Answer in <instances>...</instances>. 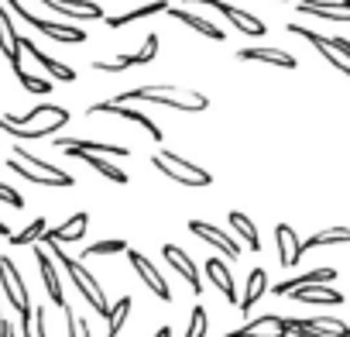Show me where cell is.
I'll list each match as a JSON object with an SVG mask.
<instances>
[{
	"label": "cell",
	"instance_id": "ba28073f",
	"mask_svg": "<svg viewBox=\"0 0 350 337\" xmlns=\"http://www.w3.org/2000/svg\"><path fill=\"white\" fill-rule=\"evenodd\" d=\"M38 4H45L62 21H100L103 18V8L96 0H38Z\"/></svg>",
	"mask_w": 350,
	"mask_h": 337
},
{
	"label": "cell",
	"instance_id": "836d02e7",
	"mask_svg": "<svg viewBox=\"0 0 350 337\" xmlns=\"http://www.w3.org/2000/svg\"><path fill=\"white\" fill-rule=\"evenodd\" d=\"M127 248H131V245H127V241H117V238H113V241H96V245H86V248H83V258H100V255H124Z\"/></svg>",
	"mask_w": 350,
	"mask_h": 337
},
{
	"label": "cell",
	"instance_id": "d6986e66",
	"mask_svg": "<svg viewBox=\"0 0 350 337\" xmlns=\"http://www.w3.org/2000/svg\"><path fill=\"white\" fill-rule=\"evenodd\" d=\"M161 255H165V262L179 272L189 286H193V292L200 296V289H203V282H200V272H196V262L183 251V248H175V245H161Z\"/></svg>",
	"mask_w": 350,
	"mask_h": 337
},
{
	"label": "cell",
	"instance_id": "277c9868",
	"mask_svg": "<svg viewBox=\"0 0 350 337\" xmlns=\"http://www.w3.org/2000/svg\"><path fill=\"white\" fill-rule=\"evenodd\" d=\"M151 165L158 168L165 179L179 183V186H210V183H213V176L206 173V168H200L196 162H186L183 155H175V151H168V148H158V151L151 155Z\"/></svg>",
	"mask_w": 350,
	"mask_h": 337
},
{
	"label": "cell",
	"instance_id": "5b68a950",
	"mask_svg": "<svg viewBox=\"0 0 350 337\" xmlns=\"http://www.w3.org/2000/svg\"><path fill=\"white\" fill-rule=\"evenodd\" d=\"M52 251H55V262L62 265V272L72 279V286L83 292V299L100 313V316H107L110 313V303H107V296H103V289H100V282L93 279V272L83 265V262H76V258H69L66 251H62V245H52Z\"/></svg>",
	"mask_w": 350,
	"mask_h": 337
},
{
	"label": "cell",
	"instance_id": "7a4b0ae2",
	"mask_svg": "<svg viewBox=\"0 0 350 337\" xmlns=\"http://www.w3.org/2000/svg\"><path fill=\"white\" fill-rule=\"evenodd\" d=\"M66 121H69V110H66V107H59V103H42V107H31L25 117L0 114V131L14 134L18 141H35V138L55 134Z\"/></svg>",
	"mask_w": 350,
	"mask_h": 337
},
{
	"label": "cell",
	"instance_id": "bcb514c9",
	"mask_svg": "<svg viewBox=\"0 0 350 337\" xmlns=\"http://www.w3.org/2000/svg\"><path fill=\"white\" fill-rule=\"evenodd\" d=\"M0 42H4V35H0Z\"/></svg>",
	"mask_w": 350,
	"mask_h": 337
},
{
	"label": "cell",
	"instance_id": "7402d4cb",
	"mask_svg": "<svg viewBox=\"0 0 350 337\" xmlns=\"http://www.w3.org/2000/svg\"><path fill=\"white\" fill-rule=\"evenodd\" d=\"M21 52H28V55H31L35 62H42V69H45L49 76H55L59 83H72V79H76V73H72L69 66H62L59 59H52L49 52H42V49H38L35 42H28V38H21Z\"/></svg>",
	"mask_w": 350,
	"mask_h": 337
},
{
	"label": "cell",
	"instance_id": "484cf974",
	"mask_svg": "<svg viewBox=\"0 0 350 337\" xmlns=\"http://www.w3.org/2000/svg\"><path fill=\"white\" fill-rule=\"evenodd\" d=\"M333 279H336V269H312V272H302V275H292V279L278 282V286H275V296H288V292H292V289H299V286L333 282Z\"/></svg>",
	"mask_w": 350,
	"mask_h": 337
},
{
	"label": "cell",
	"instance_id": "44dd1931",
	"mask_svg": "<svg viewBox=\"0 0 350 337\" xmlns=\"http://www.w3.org/2000/svg\"><path fill=\"white\" fill-rule=\"evenodd\" d=\"M288 323V334L295 330H312V334H326V337H350V327L343 320H333V316H312V320H285Z\"/></svg>",
	"mask_w": 350,
	"mask_h": 337
},
{
	"label": "cell",
	"instance_id": "8d00e7d4",
	"mask_svg": "<svg viewBox=\"0 0 350 337\" xmlns=\"http://www.w3.org/2000/svg\"><path fill=\"white\" fill-rule=\"evenodd\" d=\"M186 337H206V310L203 306H193V316H189V330Z\"/></svg>",
	"mask_w": 350,
	"mask_h": 337
},
{
	"label": "cell",
	"instance_id": "2e32d148",
	"mask_svg": "<svg viewBox=\"0 0 350 337\" xmlns=\"http://www.w3.org/2000/svg\"><path fill=\"white\" fill-rule=\"evenodd\" d=\"M189 231L200 238V241H206V245H217L227 258H241V245L227 234V231H220V227H213V224H206V221H189Z\"/></svg>",
	"mask_w": 350,
	"mask_h": 337
},
{
	"label": "cell",
	"instance_id": "5bb4252c",
	"mask_svg": "<svg viewBox=\"0 0 350 337\" xmlns=\"http://www.w3.org/2000/svg\"><path fill=\"white\" fill-rule=\"evenodd\" d=\"M299 14H312L323 21H336V25H350V4L343 0H295Z\"/></svg>",
	"mask_w": 350,
	"mask_h": 337
},
{
	"label": "cell",
	"instance_id": "4dcf8cb0",
	"mask_svg": "<svg viewBox=\"0 0 350 337\" xmlns=\"http://www.w3.org/2000/svg\"><path fill=\"white\" fill-rule=\"evenodd\" d=\"M323 245H350V227H326V231H316L309 241H302V251L323 248Z\"/></svg>",
	"mask_w": 350,
	"mask_h": 337
},
{
	"label": "cell",
	"instance_id": "ffe728a7",
	"mask_svg": "<svg viewBox=\"0 0 350 337\" xmlns=\"http://www.w3.org/2000/svg\"><path fill=\"white\" fill-rule=\"evenodd\" d=\"M35 258H38V272H42V282H45V292H49V299L59 306V310H66V292H62V279H59V272H55V262L35 245Z\"/></svg>",
	"mask_w": 350,
	"mask_h": 337
},
{
	"label": "cell",
	"instance_id": "ac0fdd59",
	"mask_svg": "<svg viewBox=\"0 0 350 337\" xmlns=\"http://www.w3.org/2000/svg\"><path fill=\"white\" fill-rule=\"evenodd\" d=\"M288 296H292L295 303H323V306H340V303H347V296H343V292H336L329 282L299 286V289H292Z\"/></svg>",
	"mask_w": 350,
	"mask_h": 337
},
{
	"label": "cell",
	"instance_id": "6da1fadb",
	"mask_svg": "<svg viewBox=\"0 0 350 337\" xmlns=\"http://www.w3.org/2000/svg\"><path fill=\"white\" fill-rule=\"evenodd\" d=\"M110 103H154V107H172V110H186V114H200L210 107V97L196 93V90H183L175 83H158V86H134L127 93L110 97Z\"/></svg>",
	"mask_w": 350,
	"mask_h": 337
},
{
	"label": "cell",
	"instance_id": "30bf717a",
	"mask_svg": "<svg viewBox=\"0 0 350 337\" xmlns=\"http://www.w3.org/2000/svg\"><path fill=\"white\" fill-rule=\"evenodd\" d=\"M86 114H90V117H96V114H117V117H124V121H131V124L144 127L151 141H161V138H165V134H161V127H158V124H154L148 114H141V110H134V107H120V103H110V100H103V103H93V107H86Z\"/></svg>",
	"mask_w": 350,
	"mask_h": 337
},
{
	"label": "cell",
	"instance_id": "e0dca14e",
	"mask_svg": "<svg viewBox=\"0 0 350 337\" xmlns=\"http://www.w3.org/2000/svg\"><path fill=\"white\" fill-rule=\"evenodd\" d=\"M224 337H288V323H285V316L268 313V316H258V320H251L247 327L230 330V334H224Z\"/></svg>",
	"mask_w": 350,
	"mask_h": 337
},
{
	"label": "cell",
	"instance_id": "b9f144b4",
	"mask_svg": "<svg viewBox=\"0 0 350 337\" xmlns=\"http://www.w3.org/2000/svg\"><path fill=\"white\" fill-rule=\"evenodd\" d=\"M154 337H172V327H168V323H165V327H158V334H154Z\"/></svg>",
	"mask_w": 350,
	"mask_h": 337
},
{
	"label": "cell",
	"instance_id": "f546056e",
	"mask_svg": "<svg viewBox=\"0 0 350 337\" xmlns=\"http://www.w3.org/2000/svg\"><path fill=\"white\" fill-rule=\"evenodd\" d=\"M227 221H230V227L247 241V251H261V238H258V227H254V221H251V217H244L241 210H230V214H227Z\"/></svg>",
	"mask_w": 350,
	"mask_h": 337
},
{
	"label": "cell",
	"instance_id": "e575fe53",
	"mask_svg": "<svg viewBox=\"0 0 350 337\" xmlns=\"http://www.w3.org/2000/svg\"><path fill=\"white\" fill-rule=\"evenodd\" d=\"M14 76H18V83H21L28 93H38V97H45V93L52 90V83H49V79H38V76L25 73V66H21V69H14Z\"/></svg>",
	"mask_w": 350,
	"mask_h": 337
},
{
	"label": "cell",
	"instance_id": "f1b7e54d",
	"mask_svg": "<svg viewBox=\"0 0 350 337\" xmlns=\"http://www.w3.org/2000/svg\"><path fill=\"white\" fill-rule=\"evenodd\" d=\"M76 158H83L90 168H96V173H100L103 179H110L113 186H124V183H127V173H124L117 162H107V155H86V151H83V155H76Z\"/></svg>",
	"mask_w": 350,
	"mask_h": 337
},
{
	"label": "cell",
	"instance_id": "8fae6325",
	"mask_svg": "<svg viewBox=\"0 0 350 337\" xmlns=\"http://www.w3.org/2000/svg\"><path fill=\"white\" fill-rule=\"evenodd\" d=\"M86 227H90V214L79 210V214H72L69 221H62L59 227H45L42 241H35V245H72V241H83Z\"/></svg>",
	"mask_w": 350,
	"mask_h": 337
},
{
	"label": "cell",
	"instance_id": "1f68e13d",
	"mask_svg": "<svg viewBox=\"0 0 350 337\" xmlns=\"http://www.w3.org/2000/svg\"><path fill=\"white\" fill-rule=\"evenodd\" d=\"M45 227H49V221H45V217H31V224H28L25 231H18V234H11V245H21V248H28V245H35V241H42V234H45Z\"/></svg>",
	"mask_w": 350,
	"mask_h": 337
},
{
	"label": "cell",
	"instance_id": "ee69618b",
	"mask_svg": "<svg viewBox=\"0 0 350 337\" xmlns=\"http://www.w3.org/2000/svg\"><path fill=\"white\" fill-rule=\"evenodd\" d=\"M0 238H11V227H8L4 221H0Z\"/></svg>",
	"mask_w": 350,
	"mask_h": 337
},
{
	"label": "cell",
	"instance_id": "f6af8a7d",
	"mask_svg": "<svg viewBox=\"0 0 350 337\" xmlns=\"http://www.w3.org/2000/svg\"><path fill=\"white\" fill-rule=\"evenodd\" d=\"M0 320H4V313H0Z\"/></svg>",
	"mask_w": 350,
	"mask_h": 337
},
{
	"label": "cell",
	"instance_id": "8992f818",
	"mask_svg": "<svg viewBox=\"0 0 350 337\" xmlns=\"http://www.w3.org/2000/svg\"><path fill=\"white\" fill-rule=\"evenodd\" d=\"M0 289H4L8 303H11L18 313L31 310V292H28V282H25V275L18 272L14 258H8V255H0Z\"/></svg>",
	"mask_w": 350,
	"mask_h": 337
},
{
	"label": "cell",
	"instance_id": "3957f363",
	"mask_svg": "<svg viewBox=\"0 0 350 337\" xmlns=\"http://www.w3.org/2000/svg\"><path fill=\"white\" fill-rule=\"evenodd\" d=\"M18 176H25L28 183H35V186H62V190H69L76 179L69 176V173H62V168H55L52 162H45V158H38V155H31L21 141L14 145V151H11V162H8Z\"/></svg>",
	"mask_w": 350,
	"mask_h": 337
},
{
	"label": "cell",
	"instance_id": "52a82bcc",
	"mask_svg": "<svg viewBox=\"0 0 350 337\" xmlns=\"http://www.w3.org/2000/svg\"><path fill=\"white\" fill-rule=\"evenodd\" d=\"M193 4H206V8H213L220 18H227L237 32H244V35H251V38H261V35L268 32V25H265L261 18H254V14H247V11L227 4V0H193Z\"/></svg>",
	"mask_w": 350,
	"mask_h": 337
},
{
	"label": "cell",
	"instance_id": "d4e9b609",
	"mask_svg": "<svg viewBox=\"0 0 350 337\" xmlns=\"http://www.w3.org/2000/svg\"><path fill=\"white\" fill-rule=\"evenodd\" d=\"M265 292H268V272H265V269H251V272H247L244 296H241V303H237V306H241V313H251V310H254V303H258Z\"/></svg>",
	"mask_w": 350,
	"mask_h": 337
},
{
	"label": "cell",
	"instance_id": "7c38bea8",
	"mask_svg": "<svg viewBox=\"0 0 350 337\" xmlns=\"http://www.w3.org/2000/svg\"><path fill=\"white\" fill-rule=\"evenodd\" d=\"M55 148L66 155H110V158H127L131 151L124 145H110V141H86V138H55Z\"/></svg>",
	"mask_w": 350,
	"mask_h": 337
},
{
	"label": "cell",
	"instance_id": "60d3db41",
	"mask_svg": "<svg viewBox=\"0 0 350 337\" xmlns=\"http://www.w3.org/2000/svg\"><path fill=\"white\" fill-rule=\"evenodd\" d=\"M0 337H14V327L8 320H0Z\"/></svg>",
	"mask_w": 350,
	"mask_h": 337
},
{
	"label": "cell",
	"instance_id": "ab89813d",
	"mask_svg": "<svg viewBox=\"0 0 350 337\" xmlns=\"http://www.w3.org/2000/svg\"><path fill=\"white\" fill-rule=\"evenodd\" d=\"M35 337H49V320H45V310L42 306L35 310Z\"/></svg>",
	"mask_w": 350,
	"mask_h": 337
},
{
	"label": "cell",
	"instance_id": "9c48e42d",
	"mask_svg": "<svg viewBox=\"0 0 350 337\" xmlns=\"http://www.w3.org/2000/svg\"><path fill=\"white\" fill-rule=\"evenodd\" d=\"M124 255H127L131 269H134V272L141 275V282H144V286H148V289H151V292H154L158 299H165V303H168V299H172V289H168L165 275H161V272H158V269L151 265V258H148V255H141V251H134V248H127Z\"/></svg>",
	"mask_w": 350,
	"mask_h": 337
},
{
	"label": "cell",
	"instance_id": "603a6c76",
	"mask_svg": "<svg viewBox=\"0 0 350 337\" xmlns=\"http://www.w3.org/2000/svg\"><path fill=\"white\" fill-rule=\"evenodd\" d=\"M168 14H172L175 21H183L186 28L200 32V35H203V38H210V42H224V38H227L220 25H210L206 18H200V14H193V11H186V8H168Z\"/></svg>",
	"mask_w": 350,
	"mask_h": 337
},
{
	"label": "cell",
	"instance_id": "4316f807",
	"mask_svg": "<svg viewBox=\"0 0 350 337\" xmlns=\"http://www.w3.org/2000/svg\"><path fill=\"white\" fill-rule=\"evenodd\" d=\"M168 14V4L165 0H151V4H144V8H134V11H127V14H110L107 18V28H124V25H134V21H144V18H154V14Z\"/></svg>",
	"mask_w": 350,
	"mask_h": 337
},
{
	"label": "cell",
	"instance_id": "cb8c5ba5",
	"mask_svg": "<svg viewBox=\"0 0 350 337\" xmlns=\"http://www.w3.org/2000/svg\"><path fill=\"white\" fill-rule=\"evenodd\" d=\"M237 62H265V66H278V69H295V59L282 49H241Z\"/></svg>",
	"mask_w": 350,
	"mask_h": 337
},
{
	"label": "cell",
	"instance_id": "c3c4849f",
	"mask_svg": "<svg viewBox=\"0 0 350 337\" xmlns=\"http://www.w3.org/2000/svg\"><path fill=\"white\" fill-rule=\"evenodd\" d=\"M282 4H288V0H282Z\"/></svg>",
	"mask_w": 350,
	"mask_h": 337
},
{
	"label": "cell",
	"instance_id": "4fadbf2b",
	"mask_svg": "<svg viewBox=\"0 0 350 337\" xmlns=\"http://www.w3.org/2000/svg\"><path fill=\"white\" fill-rule=\"evenodd\" d=\"M288 32H292V35H299V38H306V42H309V45H312V49H316V52H319V55L336 69V73L350 76V59H347L343 52H336V49L329 45V38H326V35H316V32H309V28H302V25H288Z\"/></svg>",
	"mask_w": 350,
	"mask_h": 337
},
{
	"label": "cell",
	"instance_id": "74e56055",
	"mask_svg": "<svg viewBox=\"0 0 350 337\" xmlns=\"http://www.w3.org/2000/svg\"><path fill=\"white\" fill-rule=\"evenodd\" d=\"M66 323H69V337H90V323L79 320V316L69 310V303H66Z\"/></svg>",
	"mask_w": 350,
	"mask_h": 337
},
{
	"label": "cell",
	"instance_id": "7dc6e473",
	"mask_svg": "<svg viewBox=\"0 0 350 337\" xmlns=\"http://www.w3.org/2000/svg\"><path fill=\"white\" fill-rule=\"evenodd\" d=\"M343 4H350V0H343Z\"/></svg>",
	"mask_w": 350,
	"mask_h": 337
},
{
	"label": "cell",
	"instance_id": "d590c367",
	"mask_svg": "<svg viewBox=\"0 0 350 337\" xmlns=\"http://www.w3.org/2000/svg\"><path fill=\"white\" fill-rule=\"evenodd\" d=\"M154 55H158V35H148L144 45H141L137 52H131V66H144V62H151Z\"/></svg>",
	"mask_w": 350,
	"mask_h": 337
},
{
	"label": "cell",
	"instance_id": "f35d334b",
	"mask_svg": "<svg viewBox=\"0 0 350 337\" xmlns=\"http://www.w3.org/2000/svg\"><path fill=\"white\" fill-rule=\"evenodd\" d=\"M0 200H4L8 207H14V210H21V207H25V200H21V193H18L14 186H8V183H0Z\"/></svg>",
	"mask_w": 350,
	"mask_h": 337
},
{
	"label": "cell",
	"instance_id": "d6a6232c",
	"mask_svg": "<svg viewBox=\"0 0 350 337\" xmlns=\"http://www.w3.org/2000/svg\"><path fill=\"white\" fill-rule=\"evenodd\" d=\"M127 313H131V296H120V299L110 306V313H107V323H110V327H107V337H117V334H120Z\"/></svg>",
	"mask_w": 350,
	"mask_h": 337
},
{
	"label": "cell",
	"instance_id": "83f0119b",
	"mask_svg": "<svg viewBox=\"0 0 350 337\" xmlns=\"http://www.w3.org/2000/svg\"><path fill=\"white\" fill-rule=\"evenodd\" d=\"M206 275H210V282H213V286H217V289H220V292H224L227 299L241 303V299H237V286H234V275H230V269H227V265H224L220 258H210V262H206Z\"/></svg>",
	"mask_w": 350,
	"mask_h": 337
},
{
	"label": "cell",
	"instance_id": "9a60e30c",
	"mask_svg": "<svg viewBox=\"0 0 350 337\" xmlns=\"http://www.w3.org/2000/svg\"><path fill=\"white\" fill-rule=\"evenodd\" d=\"M275 248H278V265L282 269H295L302 262V241L292 231V224H275Z\"/></svg>",
	"mask_w": 350,
	"mask_h": 337
},
{
	"label": "cell",
	"instance_id": "7bdbcfd3",
	"mask_svg": "<svg viewBox=\"0 0 350 337\" xmlns=\"http://www.w3.org/2000/svg\"><path fill=\"white\" fill-rule=\"evenodd\" d=\"M295 337H326V334H312V330H295Z\"/></svg>",
	"mask_w": 350,
	"mask_h": 337
}]
</instances>
